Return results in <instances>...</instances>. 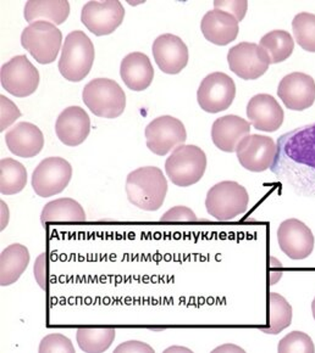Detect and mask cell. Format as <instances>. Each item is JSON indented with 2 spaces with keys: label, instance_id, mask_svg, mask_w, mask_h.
Segmentation results:
<instances>
[{
  "label": "cell",
  "instance_id": "36",
  "mask_svg": "<svg viewBox=\"0 0 315 353\" xmlns=\"http://www.w3.org/2000/svg\"><path fill=\"white\" fill-rule=\"evenodd\" d=\"M214 6L218 10L226 11L236 17L237 21L243 20L248 9L247 1H214Z\"/></svg>",
  "mask_w": 315,
  "mask_h": 353
},
{
  "label": "cell",
  "instance_id": "14",
  "mask_svg": "<svg viewBox=\"0 0 315 353\" xmlns=\"http://www.w3.org/2000/svg\"><path fill=\"white\" fill-rule=\"evenodd\" d=\"M236 155L241 166L247 171H267L273 166L276 156V144L270 137L249 134L237 145Z\"/></svg>",
  "mask_w": 315,
  "mask_h": 353
},
{
  "label": "cell",
  "instance_id": "20",
  "mask_svg": "<svg viewBox=\"0 0 315 353\" xmlns=\"http://www.w3.org/2000/svg\"><path fill=\"white\" fill-rule=\"evenodd\" d=\"M6 143L14 155L31 159L42 151L44 135L37 125L20 122L6 132Z\"/></svg>",
  "mask_w": 315,
  "mask_h": 353
},
{
  "label": "cell",
  "instance_id": "12",
  "mask_svg": "<svg viewBox=\"0 0 315 353\" xmlns=\"http://www.w3.org/2000/svg\"><path fill=\"white\" fill-rule=\"evenodd\" d=\"M227 63L236 76L246 81H254L268 71L270 57L259 44L242 42L229 50Z\"/></svg>",
  "mask_w": 315,
  "mask_h": 353
},
{
  "label": "cell",
  "instance_id": "39",
  "mask_svg": "<svg viewBox=\"0 0 315 353\" xmlns=\"http://www.w3.org/2000/svg\"><path fill=\"white\" fill-rule=\"evenodd\" d=\"M233 351V352H243V350L240 347H237V346H233V345H224V346H221V347L216 348L214 350V352H218V351Z\"/></svg>",
  "mask_w": 315,
  "mask_h": 353
},
{
  "label": "cell",
  "instance_id": "6",
  "mask_svg": "<svg viewBox=\"0 0 315 353\" xmlns=\"http://www.w3.org/2000/svg\"><path fill=\"white\" fill-rule=\"evenodd\" d=\"M249 195L246 188L232 181H225L211 187L205 199V208L214 219L221 222L236 219L246 212Z\"/></svg>",
  "mask_w": 315,
  "mask_h": 353
},
{
  "label": "cell",
  "instance_id": "22",
  "mask_svg": "<svg viewBox=\"0 0 315 353\" xmlns=\"http://www.w3.org/2000/svg\"><path fill=\"white\" fill-rule=\"evenodd\" d=\"M200 30L208 42L216 46H227L236 39L240 27L235 16L214 9L203 16Z\"/></svg>",
  "mask_w": 315,
  "mask_h": 353
},
{
  "label": "cell",
  "instance_id": "7",
  "mask_svg": "<svg viewBox=\"0 0 315 353\" xmlns=\"http://www.w3.org/2000/svg\"><path fill=\"white\" fill-rule=\"evenodd\" d=\"M61 41V31L48 21L33 22L22 31V47L38 63L42 65L52 63L57 60Z\"/></svg>",
  "mask_w": 315,
  "mask_h": 353
},
{
  "label": "cell",
  "instance_id": "15",
  "mask_svg": "<svg viewBox=\"0 0 315 353\" xmlns=\"http://www.w3.org/2000/svg\"><path fill=\"white\" fill-rule=\"evenodd\" d=\"M278 246L291 260H305L314 250V235L300 219H289L278 229Z\"/></svg>",
  "mask_w": 315,
  "mask_h": 353
},
{
  "label": "cell",
  "instance_id": "9",
  "mask_svg": "<svg viewBox=\"0 0 315 353\" xmlns=\"http://www.w3.org/2000/svg\"><path fill=\"white\" fill-rule=\"evenodd\" d=\"M73 178V167L63 157H48L32 174V188L38 196L50 198L63 192Z\"/></svg>",
  "mask_w": 315,
  "mask_h": 353
},
{
  "label": "cell",
  "instance_id": "2",
  "mask_svg": "<svg viewBox=\"0 0 315 353\" xmlns=\"http://www.w3.org/2000/svg\"><path fill=\"white\" fill-rule=\"evenodd\" d=\"M128 201L143 211H157L168 194V181L160 168L141 167L126 178Z\"/></svg>",
  "mask_w": 315,
  "mask_h": 353
},
{
  "label": "cell",
  "instance_id": "23",
  "mask_svg": "<svg viewBox=\"0 0 315 353\" xmlns=\"http://www.w3.org/2000/svg\"><path fill=\"white\" fill-rule=\"evenodd\" d=\"M120 76L127 88L133 92H143L152 84L154 68L146 54L131 52L121 61Z\"/></svg>",
  "mask_w": 315,
  "mask_h": 353
},
{
  "label": "cell",
  "instance_id": "24",
  "mask_svg": "<svg viewBox=\"0 0 315 353\" xmlns=\"http://www.w3.org/2000/svg\"><path fill=\"white\" fill-rule=\"evenodd\" d=\"M30 263V252L21 244L9 245L0 254V285L9 286L20 279Z\"/></svg>",
  "mask_w": 315,
  "mask_h": 353
},
{
  "label": "cell",
  "instance_id": "25",
  "mask_svg": "<svg viewBox=\"0 0 315 353\" xmlns=\"http://www.w3.org/2000/svg\"><path fill=\"white\" fill-rule=\"evenodd\" d=\"M25 19L27 22L47 20L52 25H61L68 20L70 14V3L66 0H30L25 6Z\"/></svg>",
  "mask_w": 315,
  "mask_h": 353
},
{
  "label": "cell",
  "instance_id": "27",
  "mask_svg": "<svg viewBox=\"0 0 315 353\" xmlns=\"http://www.w3.org/2000/svg\"><path fill=\"white\" fill-rule=\"evenodd\" d=\"M259 47L267 52L270 63H284L294 52V41L289 32L275 30L262 37Z\"/></svg>",
  "mask_w": 315,
  "mask_h": 353
},
{
  "label": "cell",
  "instance_id": "1",
  "mask_svg": "<svg viewBox=\"0 0 315 353\" xmlns=\"http://www.w3.org/2000/svg\"><path fill=\"white\" fill-rule=\"evenodd\" d=\"M270 170L297 195L315 198V123L278 138Z\"/></svg>",
  "mask_w": 315,
  "mask_h": 353
},
{
  "label": "cell",
  "instance_id": "40",
  "mask_svg": "<svg viewBox=\"0 0 315 353\" xmlns=\"http://www.w3.org/2000/svg\"><path fill=\"white\" fill-rule=\"evenodd\" d=\"M171 351H184V352H191V350L189 348L182 347H170L168 350H165V352H171Z\"/></svg>",
  "mask_w": 315,
  "mask_h": 353
},
{
  "label": "cell",
  "instance_id": "29",
  "mask_svg": "<svg viewBox=\"0 0 315 353\" xmlns=\"http://www.w3.org/2000/svg\"><path fill=\"white\" fill-rule=\"evenodd\" d=\"M292 322V307L289 301L276 292L269 295V325L259 329L265 334L276 335L289 327Z\"/></svg>",
  "mask_w": 315,
  "mask_h": 353
},
{
  "label": "cell",
  "instance_id": "31",
  "mask_svg": "<svg viewBox=\"0 0 315 353\" xmlns=\"http://www.w3.org/2000/svg\"><path fill=\"white\" fill-rule=\"evenodd\" d=\"M294 39L305 52H315V15L300 12L292 21Z\"/></svg>",
  "mask_w": 315,
  "mask_h": 353
},
{
  "label": "cell",
  "instance_id": "21",
  "mask_svg": "<svg viewBox=\"0 0 315 353\" xmlns=\"http://www.w3.org/2000/svg\"><path fill=\"white\" fill-rule=\"evenodd\" d=\"M251 133V123L235 114H227L214 121L211 127V139L221 151H236L240 141Z\"/></svg>",
  "mask_w": 315,
  "mask_h": 353
},
{
  "label": "cell",
  "instance_id": "3",
  "mask_svg": "<svg viewBox=\"0 0 315 353\" xmlns=\"http://www.w3.org/2000/svg\"><path fill=\"white\" fill-rule=\"evenodd\" d=\"M95 46L82 31H73L64 42L59 71L70 82H79L88 76L95 63Z\"/></svg>",
  "mask_w": 315,
  "mask_h": 353
},
{
  "label": "cell",
  "instance_id": "38",
  "mask_svg": "<svg viewBox=\"0 0 315 353\" xmlns=\"http://www.w3.org/2000/svg\"><path fill=\"white\" fill-rule=\"evenodd\" d=\"M114 352H154V350L142 341L131 340V341H126V343L119 345Z\"/></svg>",
  "mask_w": 315,
  "mask_h": 353
},
{
  "label": "cell",
  "instance_id": "16",
  "mask_svg": "<svg viewBox=\"0 0 315 353\" xmlns=\"http://www.w3.org/2000/svg\"><path fill=\"white\" fill-rule=\"evenodd\" d=\"M278 95L287 109L305 111L315 103V81L303 72L289 73L278 84Z\"/></svg>",
  "mask_w": 315,
  "mask_h": 353
},
{
  "label": "cell",
  "instance_id": "33",
  "mask_svg": "<svg viewBox=\"0 0 315 353\" xmlns=\"http://www.w3.org/2000/svg\"><path fill=\"white\" fill-rule=\"evenodd\" d=\"M39 352H76L70 339L61 334H50L42 339L39 343Z\"/></svg>",
  "mask_w": 315,
  "mask_h": 353
},
{
  "label": "cell",
  "instance_id": "17",
  "mask_svg": "<svg viewBox=\"0 0 315 353\" xmlns=\"http://www.w3.org/2000/svg\"><path fill=\"white\" fill-rule=\"evenodd\" d=\"M153 57L159 68L168 74H178L189 63V48L180 37L162 34L153 43Z\"/></svg>",
  "mask_w": 315,
  "mask_h": 353
},
{
  "label": "cell",
  "instance_id": "28",
  "mask_svg": "<svg viewBox=\"0 0 315 353\" xmlns=\"http://www.w3.org/2000/svg\"><path fill=\"white\" fill-rule=\"evenodd\" d=\"M27 183V171L21 162L14 159L0 161V192L3 195H15L22 192Z\"/></svg>",
  "mask_w": 315,
  "mask_h": 353
},
{
  "label": "cell",
  "instance_id": "5",
  "mask_svg": "<svg viewBox=\"0 0 315 353\" xmlns=\"http://www.w3.org/2000/svg\"><path fill=\"white\" fill-rule=\"evenodd\" d=\"M207 155L195 145H181L173 151L165 161V172L169 179L178 187L195 185L204 176Z\"/></svg>",
  "mask_w": 315,
  "mask_h": 353
},
{
  "label": "cell",
  "instance_id": "30",
  "mask_svg": "<svg viewBox=\"0 0 315 353\" xmlns=\"http://www.w3.org/2000/svg\"><path fill=\"white\" fill-rule=\"evenodd\" d=\"M114 327H79L76 340L84 352H105L115 340Z\"/></svg>",
  "mask_w": 315,
  "mask_h": 353
},
{
  "label": "cell",
  "instance_id": "35",
  "mask_svg": "<svg viewBox=\"0 0 315 353\" xmlns=\"http://www.w3.org/2000/svg\"><path fill=\"white\" fill-rule=\"evenodd\" d=\"M160 222H180V223H187V222H198V219L195 212L191 208L186 206H175L164 213Z\"/></svg>",
  "mask_w": 315,
  "mask_h": 353
},
{
  "label": "cell",
  "instance_id": "10",
  "mask_svg": "<svg viewBox=\"0 0 315 353\" xmlns=\"http://www.w3.org/2000/svg\"><path fill=\"white\" fill-rule=\"evenodd\" d=\"M235 98L236 84L224 72L208 74L202 81L197 92V101L200 109L209 114H218L229 109Z\"/></svg>",
  "mask_w": 315,
  "mask_h": 353
},
{
  "label": "cell",
  "instance_id": "19",
  "mask_svg": "<svg viewBox=\"0 0 315 353\" xmlns=\"http://www.w3.org/2000/svg\"><path fill=\"white\" fill-rule=\"evenodd\" d=\"M55 132L65 145H81L90 133V116L79 106H70L59 114Z\"/></svg>",
  "mask_w": 315,
  "mask_h": 353
},
{
  "label": "cell",
  "instance_id": "34",
  "mask_svg": "<svg viewBox=\"0 0 315 353\" xmlns=\"http://www.w3.org/2000/svg\"><path fill=\"white\" fill-rule=\"evenodd\" d=\"M0 104H1L0 130L3 132L6 128H9L21 116V112H20V110L17 109V106L4 95H0Z\"/></svg>",
  "mask_w": 315,
  "mask_h": 353
},
{
  "label": "cell",
  "instance_id": "18",
  "mask_svg": "<svg viewBox=\"0 0 315 353\" xmlns=\"http://www.w3.org/2000/svg\"><path fill=\"white\" fill-rule=\"evenodd\" d=\"M248 120L262 132H276L284 123V110L270 94H257L247 105Z\"/></svg>",
  "mask_w": 315,
  "mask_h": 353
},
{
  "label": "cell",
  "instance_id": "37",
  "mask_svg": "<svg viewBox=\"0 0 315 353\" xmlns=\"http://www.w3.org/2000/svg\"><path fill=\"white\" fill-rule=\"evenodd\" d=\"M47 265V254H41L36 261V263H35V276H36L38 285L41 286L43 290H47L48 289Z\"/></svg>",
  "mask_w": 315,
  "mask_h": 353
},
{
  "label": "cell",
  "instance_id": "13",
  "mask_svg": "<svg viewBox=\"0 0 315 353\" xmlns=\"http://www.w3.org/2000/svg\"><path fill=\"white\" fill-rule=\"evenodd\" d=\"M125 9L117 0L88 1L81 11V21L95 36H108L120 27Z\"/></svg>",
  "mask_w": 315,
  "mask_h": 353
},
{
  "label": "cell",
  "instance_id": "32",
  "mask_svg": "<svg viewBox=\"0 0 315 353\" xmlns=\"http://www.w3.org/2000/svg\"><path fill=\"white\" fill-rule=\"evenodd\" d=\"M278 352H314V343L312 339L302 332H292L287 334L278 347Z\"/></svg>",
  "mask_w": 315,
  "mask_h": 353
},
{
  "label": "cell",
  "instance_id": "8",
  "mask_svg": "<svg viewBox=\"0 0 315 353\" xmlns=\"http://www.w3.org/2000/svg\"><path fill=\"white\" fill-rule=\"evenodd\" d=\"M39 72L26 55L12 57L0 68L1 87L17 98H27L37 90Z\"/></svg>",
  "mask_w": 315,
  "mask_h": 353
},
{
  "label": "cell",
  "instance_id": "41",
  "mask_svg": "<svg viewBox=\"0 0 315 353\" xmlns=\"http://www.w3.org/2000/svg\"><path fill=\"white\" fill-rule=\"evenodd\" d=\"M312 313H313V317H314L315 319V297L313 302H312Z\"/></svg>",
  "mask_w": 315,
  "mask_h": 353
},
{
  "label": "cell",
  "instance_id": "26",
  "mask_svg": "<svg viewBox=\"0 0 315 353\" xmlns=\"http://www.w3.org/2000/svg\"><path fill=\"white\" fill-rule=\"evenodd\" d=\"M41 222L43 224L50 222L84 223L86 222V213L84 208L76 200L68 198L58 199L44 206L41 214Z\"/></svg>",
  "mask_w": 315,
  "mask_h": 353
},
{
  "label": "cell",
  "instance_id": "11",
  "mask_svg": "<svg viewBox=\"0 0 315 353\" xmlns=\"http://www.w3.org/2000/svg\"><path fill=\"white\" fill-rule=\"evenodd\" d=\"M147 146L153 154L168 155L170 151L184 145L187 141V132L184 123L173 116H160L146 128Z\"/></svg>",
  "mask_w": 315,
  "mask_h": 353
},
{
  "label": "cell",
  "instance_id": "4",
  "mask_svg": "<svg viewBox=\"0 0 315 353\" xmlns=\"http://www.w3.org/2000/svg\"><path fill=\"white\" fill-rule=\"evenodd\" d=\"M82 99L90 112L102 119H117L126 108L124 89L109 78H95L86 84Z\"/></svg>",
  "mask_w": 315,
  "mask_h": 353
}]
</instances>
